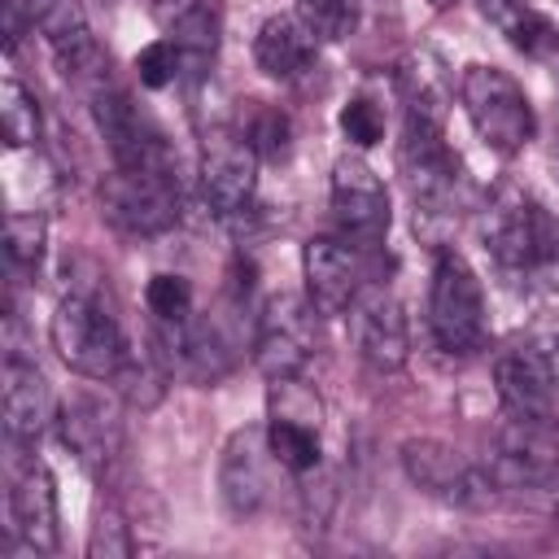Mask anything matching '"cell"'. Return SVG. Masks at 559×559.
<instances>
[{
    "label": "cell",
    "instance_id": "e575fe53",
    "mask_svg": "<svg viewBox=\"0 0 559 559\" xmlns=\"http://www.w3.org/2000/svg\"><path fill=\"white\" fill-rule=\"evenodd\" d=\"M555 528H559V502H555Z\"/></svg>",
    "mask_w": 559,
    "mask_h": 559
},
{
    "label": "cell",
    "instance_id": "8992f818",
    "mask_svg": "<svg viewBox=\"0 0 559 559\" xmlns=\"http://www.w3.org/2000/svg\"><path fill=\"white\" fill-rule=\"evenodd\" d=\"M100 214L131 236H157L179 223V183L170 170L114 166L100 183Z\"/></svg>",
    "mask_w": 559,
    "mask_h": 559
},
{
    "label": "cell",
    "instance_id": "cb8c5ba5",
    "mask_svg": "<svg viewBox=\"0 0 559 559\" xmlns=\"http://www.w3.org/2000/svg\"><path fill=\"white\" fill-rule=\"evenodd\" d=\"M144 306L153 314V323H170V328H183L192 319V284L183 275H153L148 288H144Z\"/></svg>",
    "mask_w": 559,
    "mask_h": 559
},
{
    "label": "cell",
    "instance_id": "44dd1931",
    "mask_svg": "<svg viewBox=\"0 0 559 559\" xmlns=\"http://www.w3.org/2000/svg\"><path fill=\"white\" fill-rule=\"evenodd\" d=\"M157 22L166 26V39L179 48L183 61L205 66L218 48V13L210 0H153Z\"/></svg>",
    "mask_w": 559,
    "mask_h": 559
},
{
    "label": "cell",
    "instance_id": "ba28073f",
    "mask_svg": "<svg viewBox=\"0 0 559 559\" xmlns=\"http://www.w3.org/2000/svg\"><path fill=\"white\" fill-rule=\"evenodd\" d=\"M258 148L249 144L245 131L218 127L201 144V197L218 218H231L249 210L258 192Z\"/></svg>",
    "mask_w": 559,
    "mask_h": 559
},
{
    "label": "cell",
    "instance_id": "f546056e",
    "mask_svg": "<svg viewBox=\"0 0 559 559\" xmlns=\"http://www.w3.org/2000/svg\"><path fill=\"white\" fill-rule=\"evenodd\" d=\"M341 131L354 148H371L384 140V114L380 105H371L367 96H354L345 109H341Z\"/></svg>",
    "mask_w": 559,
    "mask_h": 559
},
{
    "label": "cell",
    "instance_id": "9a60e30c",
    "mask_svg": "<svg viewBox=\"0 0 559 559\" xmlns=\"http://www.w3.org/2000/svg\"><path fill=\"white\" fill-rule=\"evenodd\" d=\"M271 445H266V428H236L223 445V463H218V489L231 515H253L266 507L271 498Z\"/></svg>",
    "mask_w": 559,
    "mask_h": 559
},
{
    "label": "cell",
    "instance_id": "7402d4cb",
    "mask_svg": "<svg viewBox=\"0 0 559 559\" xmlns=\"http://www.w3.org/2000/svg\"><path fill=\"white\" fill-rule=\"evenodd\" d=\"M266 445L275 454V463L284 472H314L319 467V428L314 424H301V419H284V415H271L266 419Z\"/></svg>",
    "mask_w": 559,
    "mask_h": 559
},
{
    "label": "cell",
    "instance_id": "83f0119b",
    "mask_svg": "<svg viewBox=\"0 0 559 559\" xmlns=\"http://www.w3.org/2000/svg\"><path fill=\"white\" fill-rule=\"evenodd\" d=\"M502 35H507L524 57H555V52H559V26H555L546 13H537V9H524Z\"/></svg>",
    "mask_w": 559,
    "mask_h": 559
},
{
    "label": "cell",
    "instance_id": "484cf974",
    "mask_svg": "<svg viewBox=\"0 0 559 559\" xmlns=\"http://www.w3.org/2000/svg\"><path fill=\"white\" fill-rule=\"evenodd\" d=\"M4 253L13 271H35L44 258V218L39 214H9L4 223Z\"/></svg>",
    "mask_w": 559,
    "mask_h": 559
},
{
    "label": "cell",
    "instance_id": "1f68e13d",
    "mask_svg": "<svg viewBox=\"0 0 559 559\" xmlns=\"http://www.w3.org/2000/svg\"><path fill=\"white\" fill-rule=\"evenodd\" d=\"M524 345L546 362V371L555 376V384H559V314H546V319H537L533 328H528V336H524Z\"/></svg>",
    "mask_w": 559,
    "mask_h": 559
},
{
    "label": "cell",
    "instance_id": "603a6c76",
    "mask_svg": "<svg viewBox=\"0 0 559 559\" xmlns=\"http://www.w3.org/2000/svg\"><path fill=\"white\" fill-rule=\"evenodd\" d=\"M0 131L9 148H26L39 140V100L13 74L0 83Z\"/></svg>",
    "mask_w": 559,
    "mask_h": 559
},
{
    "label": "cell",
    "instance_id": "30bf717a",
    "mask_svg": "<svg viewBox=\"0 0 559 559\" xmlns=\"http://www.w3.org/2000/svg\"><path fill=\"white\" fill-rule=\"evenodd\" d=\"M332 214L354 249H376L389 231V192L362 157H341L332 166Z\"/></svg>",
    "mask_w": 559,
    "mask_h": 559
},
{
    "label": "cell",
    "instance_id": "d6a6232c",
    "mask_svg": "<svg viewBox=\"0 0 559 559\" xmlns=\"http://www.w3.org/2000/svg\"><path fill=\"white\" fill-rule=\"evenodd\" d=\"M0 17H4V52H17V44L35 31V9L31 0H0Z\"/></svg>",
    "mask_w": 559,
    "mask_h": 559
},
{
    "label": "cell",
    "instance_id": "4316f807",
    "mask_svg": "<svg viewBox=\"0 0 559 559\" xmlns=\"http://www.w3.org/2000/svg\"><path fill=\"white\" fill-rule=\"evenodd\" d=\"M240 131L249 135V144H253L258 157H266V162H280V157H288V148H293V127H288V118H284L280 109H253Z\"/></svg>",
    "mask_w": 559,
    "mask_h": 559
},
{
    "label": "cell",
    "instance_id": "ac0fdd59",
    "mask_svg": "<svg viewBox=\"0 0 559 559\" xmlns=\"http://www.w3.org/2000/svg\"><path fill=\"white\" fill-rule=\"evenodd\" d=\"M0 415H4V437L13 445L35 441L52 424V389L35 362H22L17 354L4 358L0 367Z\"/></svg>",
    "mask_w": 559,
    "mask_h": 559
},
{
    "label": "cell",
    "instance_id": "7c38bea8",
    "mask_svg": "<svg viewBox=\"0 0 559 559\" xmlns=\"http://www.w3.org/2000/svg\"><path fill=\"white\" fill-rule=\"evenodd\" d=\"M546 214L537 205H528L515 192H498L485 205L480 218V240L493 253V262L502 271H537L542 262V240H546Z\"/></svg>",
    "mask_w": 559,
    "mask_h": 559
},
{
    "label": "cell",
    "instance_id": "8fae6325",
    "mask_svg": "<svg viewBox=\"0 0 559 559\" xmlns=\"http://www.w3.org/2000/svg\"><path fill=\"white\" fill-rule=\"evenodd\" d=\"M349 332L367 367L397 371L411 358V328L402 301L384 284H362V293L349 306Z\"/></svg>",
    "mask_w": 559,
    "mask_h": 559
},
{
    "label": "cell",
    "instance_id": "4dcf8cb0",
    "mask_svg": "<svg viewBox=\"0 0 559 559\" xmlns=\"http://www.w3.org/2000/svg\"><path fill=\"white\" fill-rule=\"evenodd\" d=\"M131 550L135 546H131V533L118 520V511H100V520L92 524V537H87V555L92 559H127Z\"/></svg>",
    "mask_w": 559,
    "mask_h": 559
},
{
    "label": "cell",
    "instance_id": "6da1fadb",
    "mask_svg": "<svg viewBox=\"0 0 559 559\" xmlns=\"http://www.w3.org/2000/svg\"><path fill=\"white\" fill-rule=\"evenodd\" d=\"M57 358L87 376V380H118L131 367V345L114 319V310L96 293H70L61 297L52 323H48Z\"/></svg>",
    "mask_w": 559,
    "mask_h": 559
},
{
    "label": "cell",
    "instance_id": "5bb4252c",
    "mask_svg": "<svg viewBox=\"0 0 559 559\" xmlns=\"http://www.w3.org/2000/svg\"><path fill=\"white\" fill-rule=\"evenodd\" d=\"M301 271H306V297L319 314H349L354 297L362 293L367 275H362V258L358 249L341 236H314L301 253Z\"/></svg>",
    "mask_w": 559,
    "mask_h": 559
},
{
    "label": "cell",
    "instance_id": "52a82bcc",
    "mask_svg": "<svg viewBox=\"0 0 559 559\" xmlns=\"http://www.w3.org/2000/svg\"><path fill=\"white\" fill-rule=\"evenodd\" d=\"M314 306L310 297L297 293H275L266 297L262 314L253 319V362L266 380L297 376L310 362L314 349Z\"/></svg>",
    "mask_w": 559,
    "mask_h": 559
},
{
    "label": "cell",
    "instance_id": "d6986e66",
    "mask_svg": "<svg viewBox=\"0 0 559 559\" xmlns=\"http://www.w3.org/2000/svg\"><path fill=\"white\" fill-rule=\"evenodd\" d=\"M319 35L297 13H271L253 35V61L271 79H301L314 66Z\"/></svg>",
    "mask_w": 559,
    "mask_h": 559
},
{
    "label": "cell",
    "instance_id": "3957f363",
    "mask_svg": "<svg viewBox=\"0 0 559 559\" xmlns=\"http://www.w3.org/2000/svg\"><path fill=\"white\" fill-rule=\"evenodd\" d=\"M459 96H463V109H467L476 135L493 153L511 157L533 140V131H537L533 100L502 66H485V61L467 66L463 83H459Z\"/></svg>",
    "mask_w": 559,
    "mask_h": 559
},
{
    "label": "cell",
    "instance_id": "2e32d148",
    "mask_svg": "<svg viewBox=\"0 0 559 559\" xmlns=\"http://www.w3.org/2000/svg\"><path fill=\"white\" fill-rule=\"evenodd\" d=\"M9 520H13V533L22 537L26 550H35V555L57 550V542H61L57 485H52V472L39 459H26V463L13 467V476H9Z\"/></svg>",
    "mask_w": 559,
    "mask_h": 559
},
{
    "label": "cell",
    "instance_id": "4fadbf2b",
    "mask_svg": "<svg viewBox=\"0 0 559 559\" xmlns=\"http://www.w3.org/2000/svg\"><path fill=\"white\" fill-rule=\"evenodd\" d=\"M31 9H35V26L48 39L57 66L70 79H79L83 87L100 83L105 70H109V57L100 52V44H96V35L87 26L83 4L79 0H31Z\"/></svg>",
    "mask_w": 559,
    "mask_h": 559
},
{
    "label": "cell",
    "instance_id": "277c9868",
    "mask_svg": "<svg viewBox=\"0 0 559 559\" xmlns=\"http://www.w3.org/2000/svg\"><path fill=\"white\" fill-rule=\"evenodd\" d=\"M428 332L441 354L467 358L485 345V288L476 271L454 253L441 249L432 262V288H428Z\"/></svg>",
    "mask_w": 559,
    "mask_h": 559
},
{
    "label": "cell",
    "instance_id": "9c48e42d",
    "mask_svg": "<svg viewBox=\"0 0 559 559\" xmlns=\"http://www.w3.org/2000/svg\"><path fill=\"white\" fill-rule=\"evenodd\" d=\"M402 467L415 489L445 507H480L493 493V480L485 467H472L454 445L437 437H411L402 445Z\"/></svg>",
    "mask_w": 559,
    "mask_h": 559
},
{
    "label": "cell",
    "instance_id": "5b68a950",
    "mask_svg": "<svg viewBox=\"0 0 559 559\" xmlns=\"http://www.w3.org/2000/svg\"><path fill=\"white\" fill-rule=\"evenodd\" d=\"M485 472L498 489H546L559 476L555 411H502Z\"/></svg>",
    "mask_w": 559,
    "mask_h": 559
},
{
    "label": "cell",
    "instance_id": "ffe728a7",
    "mask_svg": "<svg viewBox=\"0 0 559 559\" xmlns=\"http://www.w3.org/2000/svg\"><path fill=\"white\" fill-rule=\"evenodd\" d=\"M493 384L502 411H555V376L524 341L493 362Z\"/></svg>",
    "mask_w": 559,
    "mask_h": 559
},
{
    "label": "cell",
    "instance_id": "e0dca14e",
    "mask_svg": "<svg viewBox=\"0 0 559 559\" xmlns=\"http://www.w3.org/2000/svg\"><path fill=\"white\" fill-rule=\"evenodd\" d=\"M57 428H61V441L70 445V454L92 476H100L122 450V424H118L114 406L105 397H96V393H74L57 411Z\"/></svg>",
    "mask_w": 559,
    "mask_h": 559
},
{
    "label": "cell",
    "instance_id": "f1b7e54d",
    "mask_svg": "<svg viewBox=\"0 0 559 559\" xmlns=\"http://www.w3.org/2000/svg\"><path fill=\"white\" fill-rule=\"evenodd\" d=\"M179 66H183V57H179V48H175L170 39H153V44H144V48L135 52V74H140L144 87H166V83H175V79H179Z\"/></svg>",
    "mask_w": 559,
    "mask_h": 559
},
{
    "label": "cell",
    "instance_id": "d4e9b609",
    "mask_svg": "<svg viewBox=\"0 0 559 559\" xmlns=\"http://www.w3.org/2000/svg\"><path fill=\"white\" fill-rule=\"evenodd\" d=\"M297 17L319 39H345L358 26V0H297Z\"/></svg>",
    "mask_w": 559,
    "mask_h": 559
},
{
    "label": "cell",
    "instance_id": "836d02e7",
    "mask_svg": "<svg viewBox=\"0 0 559 559\" xmlns=\"http://www.w3.org/2000/svg\"><path fill=\"white\" fill-rule=\"evenodd\" d=\"M432 4H437V9H445V4H454V0H432Z\"/></svg>",
    "mask_w": 559,
    "mask_h": 559
},
{
    "label": "cell",
    "instance_id": "7a4b0ae2",
    "mask_svg": "<svg viewBox=\"0 0 559 559\" xmlns=\"http://www.w3.org/2000/svg\"><path fill=\"white\" fill-rule=\"evenodd\" d=\"M397 162L406 175V188L424 214H445L459 197V157L445 144L441 105L419 92L406 100V127L397 144Z\"/></svg>",
    "mask_w": 559,
    "mask_h": 559
}]
</instances>
